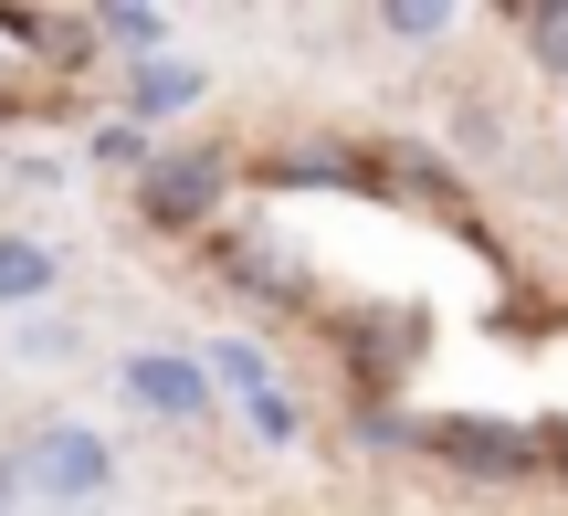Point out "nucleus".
Listing matches in <instances>:
<instances>
[{"label": "nucleus", "mask_w": 568, "mask_h": 516, "mask_svg": "<svg viewBox=\"0 0 568 516\" xmlns=\"http://www.w3.org/2000/svg\"><path fill=\"white\" fill-rule=\"evenodd\" d=\"M105 485H116V454H105V433H84V422H42V433L21 443V496L95 506Z\"/></svg>", "instance_id": "f257e3e1"}, {"label": "nucleus", "mask_w": 568, "mask_h": 516, "mask_svg": "<svg viewBox=\"0 0 568 516\" xmlns=\"http://www.w3.org/2000/svg\"><path fill=\"white\" fill-rule=\"evenodd\" d=\"M126 401L159 412V422H201L211 412V370L180 358V348H138V358H126Z\"/></svg>", "instance_id": "f03ea898"}, {"label": "nucleus", "mask_w": 568, "mask_h": 516, "mask_svg": "<svg viewBox=\"0 0 568 516\" xmlns=\"http://www.w3.org/2000/svg\"><path fill=\"white\" fill-rule=\"evenodd\" d=\"M211 380H222V391H243V422L264 443H295V401L274 391V370H264V348H253V337H222V348H211Z\"/></svg>", "instance_id": "7ed1b4c3"}, {"label": "nucleus", "mask_w": 568, "mask_h": 516, "mask_svg": "<svg viewBox=\"0 0 568 516\" xmlns=\"http://www.w3.org/2000/svg\"><path fill=\"white\" fill-rule=\"evenodd\" d=\"M222 201V159H148V222H201Z\"/></svg>", "instance_id": "20e7f679"}, {"label": "nucleus", "mask_w": 568, "mask_h": 516, "mask_svg": "<svg viewBox=\"0 0 568 516\" xmlns=\"http://www.w3.org/2000/svg\"><path fill=\"white\" fill-rule=\"evenodd\" d=\"M201 63H180V53H159V63H138V74H126V117H180V105H201Z\"/></svg>", "instance_id": "39448f33"}, {"label": "nucleus", "mask_w": 568, "mask_h": 516, "mask_svg": "<svg viewBox=\"0 0 568 516\" xmlns=\"http://www.w3.org/2000/svg\"><path fill=\"white\" fill-rule=\"evenodd\" d=\"M63 253L53 243H21V232H0V306H32V295H53Z\"/></svg>", "instance_id": "423d86ee"}, {"label": "nucleus", "mask_w": 568, "mask_h": 516, "mask_svg": "<svg viewBox=\"0 0 568 516\" xmlns=\"http://www.w3.org/2000/svg\"><path fill=\"white\" fill-rule=\"evenodd\" d=\"M105 32H116L138 63H159V42H169V11H138V0H116V11H105Z\"/></svg>", "instance_id": "0eeeda50"}, {"label": "nucleus", "mask_w": 568, "mask_h": 516, "mask_svg": "<svg viewBox=\"0 0 568 516\" xmlns=\"http://www.w3.org/2000/svg\"><path fill=\"white\" fill-rule=\"evenodd\" d=\"M389 32H400V42H432V32H453V11H432V0H389Z\"/></svg>", "instance_id": "6e6552de"}, {"label": "nucleus", "mask_w": 568, "mask_h": 516, "mask_svg": "<svg viewBox=\"0 0 568 516\" xmlns=\"http://www.w3.org/2000/svg\"><path fill=\"white\" fill-rule=\"evenodd\" d=\"M527 42H537V53H548V63H558V74H568V0H548V11H537V21H527Z\"/></svg>", "instance_id": "1a4fd4ad"}]
</instances>
